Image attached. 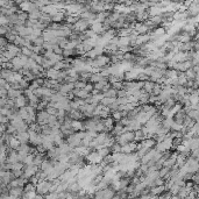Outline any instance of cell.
Listing matches in <instances>:
<instances>
[{
    "label": "cell",
    "instance_id": "3957f363",
    "mask_svg": "<svg viewBox=\"0 0 199 199\" xmlns=\"http://www.w3.org/2000/svg\"><path fill=\"white\" fill-rule=\"evenodd\" d=\"M7 121H8V119H7V118L4 117L2 114H0V124H4V125H5Z\"/></svg>",
    "mask_w": 199,
    "mask_h": 199
},
{
    "label": "cell",
    "instance_id": "6da1fadb",
    "mask_svg": "<svg viewBox=\"0 0 199 199\" xmlns=\"http://www.w3.org/2000/svg\"><path fill=\"white\" fill-rule=\"evenodd\" d=\"M15 105L18 106V107H26V103H27V99H26V97H24L22 94L20 95V97H18L16 99H15Z\"/></svg>",
    "mask_w": 199,
    "mask_h": 199
},
{
    "label": "cell",
    "instance_id": "7a4b0ae2",
    "mask_svg": "<svg viewBox=\"0 0 199 199\" xmlns=\"http://www.w3.org/2000/svg\"><path fill=\"white\" fill-rule=\"evenodd\" d=\"M16 139L20 141V143H21V142L24 143L27 140H29V134H28L27 132H21V133H19V134H18Z\"/></svg>",
    "mask_w": 199,
    "mask_h": 199
}]
</instances>
